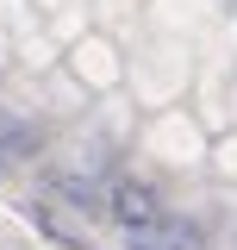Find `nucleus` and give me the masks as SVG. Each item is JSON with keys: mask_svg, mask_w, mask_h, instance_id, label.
<instances>
[{"mask_svg": "<svg viewBox=\"0 0 237 250\" xmlns=\"http://www.w3.org/2000/svg\"><path fill=\"white\" fill-rule=\"evenodd\" d=\"M0 156H6V163L38 156V125H25L19 113H6V106H0Z\"/></svg>", "mask_w": 237, "mask_h": 250, "instance_id": "4", "label": "nucleus"}, {"mask_svg": "<svg viewBox=\"0 0 237 250\" xmlns=\"http://www.w3.org/2000/svg\"><path fill=\"white\" fill-rule=\"evenodd\" d=\"M31 219H38V225H44V231H50V238H57V244H81V231H75V225H69V219L57 213V207H50V200H38V207H31Z\"/></svg>", "mask_w": 237, "mask_h": 250, "instance_id": "5", "label": "nucleus"}, {"mask_svg": "<svg viewBox=\"0 0 237 250\" xmlns=\"http://www.w3.org/2000/svg\"><path fill=\"white\" fill-rule=\"evenodd\" d=\"M106 213H113L118 225L131 231V238H138V231H150V225H162V219H169V213H162V200H156V188H150V182H131V175L106 188Z\"/></svg>", "mask_w": 237, "mask_h": 250, "instance_id": "1", "label": "nucleus"}, {"mask_svg": "<svg viewBox=\"0 0 237 250\" xmlns=\"http://www.w3.org/2000/svg\"><path fill=\"white\" fill-rule=\"evenodd\" d=\"M44 188L57 194L62 207H75V213H100V207H106V194H100L88 175H75V169H44Z\"/></svg>", "mask_w": 237, "mask_h": 250, "instance_id": "2", "label": "nucleus"}, {"mask_svg": "<svg viewBox=\"0 0 237 250\" xmlns=\"http://www.w3.org/2000/svg\"><path fill=\"white\" fill-rule=\"evenodd\" d=\"M131 250H206V238H200V225H187V219H162V225L138 231Z\"/></svg>", "mask_w": 237, "mask_h": 250, "instance_id": "3", "label": "nucleus"}]
</instances>
